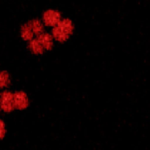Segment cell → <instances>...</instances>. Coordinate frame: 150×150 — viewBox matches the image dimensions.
Masks as SVG:
<instances>
[{"instance_id":"cell-2","label":"cell","mask_w":150,"mask_h":150,"mask_svg":"<svg viewBox=\"0 0 150 150\" xmlns=\"http://www.w3.org/2000/svg\"><path fill=\"white\" fill-rule=\"evenodd\" d=\"M9 83L8 74L6 72H0V87L7 86Z\"/></svg>"},{"instance_id":"cell-1","label":"cell","mask_w":150,"mask_h":150,"mask_svg":"<svg viewBox=\"0 0 150 150\" xmlns=\"http://www.w3.org/2000/svg\"><path fill=\"white\" fill-rule=\"evenodd\" d=\"M0 105L5 111H10L14 106V98L10 92H3L0 94Z\"/></svg>"},{"instance_id":"cell-3","label":"cell","mask_w":150,"mask_h":150,"mask_svg":"<svg viewBox=\"0 0 150 150\" xmlns=\"http://www.w3.org/2000/svg\"><path fill=\"white\" fill-rule=\"evenodd\" d=\"M5 134V129H4V124L1 120H0V139H2Z\"/></svg>"}]
</instances>
